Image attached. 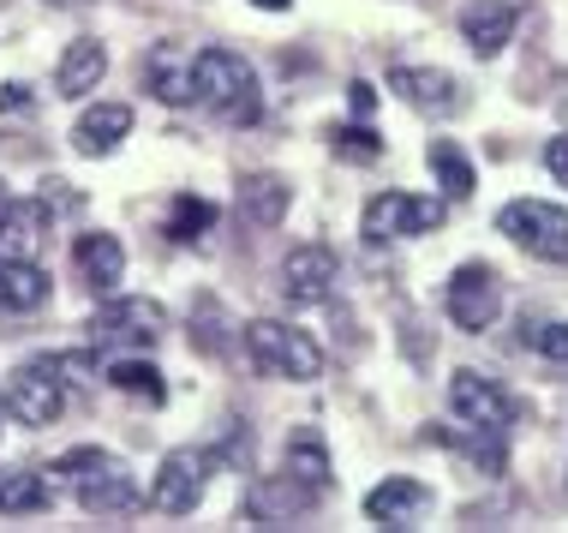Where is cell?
I'll list each match as a JSON object with an SVG mask.
<instances>
[{
    "label": "cell",
    "instance_id": "obj_1",
    "mask_svg": "<svg viewBox=\"0 0 568 533\" xmlns=\"http://www.w3.org/2000/svg\"><path fill=\"white\" fill-rule=\"evenodd\" d=\"M449 408H455L460 432H443V438L467 450L485 474H503V462H509V420H515V402L503 395V384H490L485 372L460 365L449 378Z\"/></svg>",
    "mask_w": 568,
    "mask_h": 533
},
{
    "label": "cell",
    "instance_id": "obj_20",
    "mask_svg": "<svg viewBox=\"0 0 568 533\" xmlns=\"http://www.w3.org/2000/svg\"><path fill=\"white\" fill-rule=\"evenodd\" d=\"M144 84L156 90L168 109H186L192 102V54L180 49V42H162V49L144 60Z\"/></svg>",
    "mask_w": 568,
    "mask_h": 533
},
{
    "label": "cell",
    "instance_id": "obj_32",
    "mask_svg": "<svg viewBox=\"0 0 568 533\" xmlns=\"http://www.w3.org/2000/svg\"><path fill=\"white\" fill-rule=\"evenodd\" d=\"M7 109H12V114H24V109H30L24 84H7V90H0V114H7Z\"/></svg>",
    "mask_w": 568,
    "mask_h": 533
},
{
    "label": "cell",
    "instance_id": "obj_14",
    "mask_svg": "<svg viewBox=\"0 0 568 533\" xmlns=\"http://www.w3.org/2000/svg\"><path fill=\"white\" fill-rule=\"evenodd\" d=\"M515 19L520 12L509 7V0H473L467 12H460V37H467V49L473 54H503L509 49V37H515Z\"/></svg>",
    "mask_w": 568,
    "mask_h": 533
},
{
    "label": "cell",
    "instance_id": "obj_10",
    "mask_svg": "<svg viewBox=\"0 0 568 533\" xmlns=\"http://www.w3.org/2000/svg\"><path fill=\"white\" fill-rule=\"evenodd\" d=\"M162 330H168V312L156 300H109V306L90 318V342L114 348V354H126V348H156Z\"/></svg>",
    "mask_w": 568,
    "mask_h": 533
},
{
    "label": "cell",
    "instance_id": "obj_21",
    "mask_svg": "<svg viewBox=\"0 0 568 533\" xmlns=\"http://www.w3.org/2000/svg\"><path fill=\"white\" fill-rule=\"evenodd\" d=\"M317 504V492H305V485L287 474V480H275V485H257L252 497H245V510H252V522L257 527H282V522H294L300 510H312Z\"/></svg>",
    "mask_w": 568,
    "mask_h": 533
},
{
    "label": "cell",
    "instance_id": "obj_17",
    "mask_svg": "<svg viewBox=\"0 0 568 533\" xmlns=\"http://www.w3.org/2000/svg\"><path fill=\"white\" fill-rule=\"evenodd\" d=\"M72 270H79L84 288H97V294H114V282L126 276V247H120L114 234H84L79 247H72Z\"/></svg>",
    "mask_w": 568,
    "mask_h": 533
},
{
    "label": "cell",
    "instance_id": "obj_2",
    "mask_svg": "<svg viewBox=\"0 0 568 533\" xmlns=\"http://www.w3.org/2000/svg\"><path fill=\"white\" fill-rule=\"evenodd\" d=\"M192 97L204 102L210 114H222L227 127H257V120H264V90H257V72L245 67L234 49L192 54Z\"/></svg>",
    "mask_w": 568,
    "mask_h": 533
},
{
    "label": "cell",
    "instance_id": "obj_25",
    "mask_svg": "<svg viewBox=\"0 0 568 533\" xmlns=\"http://www.w3.org/2000/svg\"><path fill=\"white\" fill-rule=\"evenodd\" d=\"M102 378H109L120 395H132V402H150V408L168 402V384H162V372H156L150 360H114Z\"/></svg>",
    "mask_w": 568,
    "mask_h": 533
},
{
    "label": "cell",
    "instance_id": "obj_8",
    "mask_svg": "<svg viewBox=\"0 0 568 533\" xmlns=\"http://www.w3.org/2000/svg\"><path fill=\"white\" fill-rule=\"evenodd\" d=\"M210 467H216L210 450H168L156 480H150V510L192 515L197 504H204V492H210Z\"/></svg>",
    "mask_w": 568,
    "mask_h": 533
},
{
    "label": "cell",
    "instance_id": "obj_34",
    "mask_svg": "<svg viewBox=\"0 0 568 533\" xmlns=\"http://www.w3.org/2000/svg\"><path fill=\"white\" fill-rule=\"evenodd\" d=\"M252 7H264V12H287L294 0H252Z\"/></svg>",
    "mask_w": 568,
    "mask_h": 533
},
{
    "label": "cell",
    "instance_id": "obj_24",
    "mask_svg": "<svg viewBox=\"0 0 568 533\" xmlns=\"http://www.w3.org/2000/svg\"><path fill=\"white\" fill-rule=\"evenodd\" d=\"M42 300H49V276H42L30 258H19V264H0V306L12 312H37Z\"/></svg>",
    "mask_w": 568,
    "mask_h": 533
},
{
    "label": "cell",
    "instance_id": "obj_6",
    "mask_svg": "<svg viewBox=\"0 0 568 533\" xmlns=\"http://www.w3.org/2000/svg\"><path fill=\"white\" fill-rule=\"evenodd\" d=\"M7 414L19 425H30V432H37V425H54L60 414H67V378H60L54 354L30 360L7 378Z\"/></svg>",
    "mask_w": 568,
    "mask_h": 533
},
{
    "label": "cell",
    "instance_id": "obj_15",
    "mask_svg": "<svg viewBox=\"0 0 568 533\" xmlns=\"http://www.w3.org/2000/svg\"><path fill=\"white\" fill-rule=\"evenodd\" d=\"M37 240H42V204H24L0 187V264L37 258Z\"/></svg>",
    "mask_w": 568,
    "mask_h": 533
},
{
    "label": "cell",
    "instance_id": "obj_12",
    "mask_svg": "<svg viewBox=\"0 0 568 533\" xmlns=\"http://www.w3.org/2000/svg\"><path fill=\"white\" fill-rule=\"evenodd\" d=\"M389 90H395L402 102H413L419 114L455 120L460 109H467V84H460L455 72H437V67H395V72H389Z\"/></svg>",
    "mask_w": 568,
    "mask_h": 533
},
{
    "label": "cell",
    "instance_id": "obj_28",
    "mask_svg": "<svg viewBox=\"0 0 568 533\" xmlns=\"http://www.w3.org/2000/svg\"><path fill=\"white\" fill-rule=\"evenodd\" d=\"M520 342H527L532 354L568 365V324L562 318H527V324H520Z\"/></svg>",
    "mask_w": 568,
    "mask_h": 533
},
{
    "label": "cell",
    "instance_id": "obj_31",
    "mask_svg": "<svg viewBox=\"0 0 568 533\" xmlns=\"http://www.w3.org/2000/svg\"><path fill=\"white\" fill-rule=\"evenodd\" d=\"M545 169H550V174H557L562 187H568V132H557V139L545 144Z\"/></svg>",
    "mask_w": 568,
    "mask_h": 533
},
{
    "label": "cell",
    "instance_id": "obj_5",
    "mask_svg": "<svg viewBox=\"0 0 568 533\" xmlns=\"http://www.w3.org/2000/svg\"><path fill=\"white\" fill-rule=\"evenodd\" d=\"M497 234H509L520 252L545 258V264H568V210L545 204V198H515L497 210Z\"/></svg>",
    "mask_w": 568,
    "mask_h": 533
},
{
    "label": "cell",
    "instance_id": "obj_16",
    "mask_svg": "<svg viewBox=\"0 0 568 533\" xmlns=\"http://www.w3.org/2000/svg\"><path fill=\"white\" fill-rule=\"evenodd\" d=\"M126 132H132L126 102H97V109H84L79 127H72V150H79V157H109V150H120Z\"/></svg>",
    "mask_w": 568,
    "mask_h": 533
},
{
    "label": "cell",
    "instance_id": "obj_9",
    "mask_svg": "<svg viewBox=\"0 0 568 533\" xmlns=\"http://www.w3.org/2000/svg\"><path fill=\"white\" fill-rule=\"evenodd\" d=\"M443 312H449V324L455 330H490L497 324V312H503V276L490 264H460L449 288H443Z\"/></svg>",
    "mask_w": 568,
    "mask_h": 533
},
{
    "label": "cell",
    "instance_id": "obj_19",
    "mask_svg": "<svg viewBox=\"0 0 568 533\" xmlns=\"http://www.w3.org/2000/svg\"><path fill=\"white\" fill-rule=\"evenodd\" d=\"M287 204H294V187L282 174H245L240 180V222L252 228H282Z\"/></svg>",
    "mask_w": 568,
    "mask_h": 533
},
{
    "label": "cell",
    "instance_id": "obj_30",
    "mask_svg": "<svg viewBox=\"0 0 568 533\" xmlns=\"http://www.w3.org/2000/svg\"><path fill=\"white\" fill-rule=\"evenodd\" d=\"M197 312H204V324L192 318V342L204 348V354H222L227 348V330H222V306L216 300H197Z\"/></svg>",
    "mask_w": 568,
    "mask_h": 533
},
{
    "label": "cell",
    "instance_id": "obj_26",
    "mask_svg": "<svg viewBox=\"0 0 568 533\" xmlns=\"http://www.w3.org/2000/svg\"><path fill=\"white\" fill-rule=\"evenodd\" d=\"M425 162H432V174H437V187L449 192V198H473V162L460 157V144H449V139H437L432 150H425Z\"/></svg>",
    "mask_w": 568,
    "mask_h": 533
},
{
    "label": "cell",
    "instance_id": "obj_3",
    "mask_svg": "<svg viewBox=\"0 0 568 533\" xmlns=\"http://www.w3.org/2000/svg\"><path fill=\"white\" fill-rule=\"evenodd\" d=\"M54 474L79 485V510H84V515H102V522H114V515H132L138 504H144V492H138L132 467L120 462V455L72 450L67 462L54 467Z\"/></svg>",
    "mask_w": 568,
    "mask_h": 533
},
{
    "label": "cell",
    "instance_id": "obj_13",
    "mask_svg": "<svg viewBox=\"0 0 568 533\" xmlns=\"http://www.w3.org/2000/svg\"><path fill=\"white\" fill-rule=\"evenodd\" d=\"M425 510H432V485L402 480V474L372 485V497H365V515H372L377 527H419Z\"/></svg>",
    "mask_w": 568,
    "mask_h": 533
},
{
    "label": "cell",
    "instance_id": "obj_22",
    "mask_svg": "<svg viewBox=\"0 0 568 533\" xmlns=\"http://www.w3.org/2000/svg\"><path fill=\"white\" fill-rule=\"evenodd\" d=\"M54 504V480L30 467H0V515H42Z\"/></svg>",
    "mask_w": 568,
    "mask_h": 533
},
{
    "label": "cell",
    "instance_id": "obj_23",
    "mask_svg": "<svg viewBox=\"0 0 568 533\" xmlns=\"http://www.w3.org/2000/svg\"><path fill=\"white\" fill-rule=\"evenodd\" d=\"M287 474H294L305 492H317V497L329 492V450H324V438H317L312 425H300V432L287 438Z\"/></svg>",
    "mask_w": 568,
    "mask_h": 533
},
{
    "label": "cell",
    "instance_id": "obj_33",
    "mask_svg": "<svg viewBox=\"0 0 568 533\" xmlns=\"http://www.w3.org/2000/svg\"><path fill=\"white\" fill-rule=\"evenodd\" d=\"M372 102H377V97H372V84H353V109L372 114Z\"/></svg>",
    "mask_w": 568,
    "mask_h": 533
},
{
    "label": "cell",
    "instance_id": "obj_4",
    "mask_svg": "<svg viewBox=\"0 0 568 533\" xmlns=\"http://www.w3.org/2000/svg\"><path fill=\"white\" fill-rule=\"evenodd\" d=\"M240 342H245V360H252L264 378H282V384H312V378L324 372V354H317V342L305 336V330H294V324L252 318V324L240 330Z\"/></svg>",
    "mask_w": 568,
    "mask_h": 533
},
{
    "label": "cell",
    "instance_id": "obj_18",
    "mask_svg": "<svg viewBox=\"0 0 568 533\" xmlns=\"http://www.w3.org/2000/svg\"><path fill=\"white\" fill-rule=\"evenodd\" d=\"M102 72H109V49H102L97 37L67 42V54H60V67H54V97H84V90L102 84Z\"/></svg>",
    "mask_w": 568,
    "mask_h": 533
},
{
    "label": "cell",
    "instance_id": "obj_11",
    "mask_svg": "<svg viewBox=\"0 0 568 533\" xmlns=\"http://www.w3.org/2000/svg\"><path fill=\"white\" fill-rule=\"evenodd\" d=\"M335 282H342V264H335L329 247H294L282 264V300L287 306H324V300L335 294Z\"/></svg>",
    "mask_w": 568,
    "mask_h": 533
},
{
    "label": "cell",
    "instance_id": "obj_29",
    "mask_svg": "<svg viewBox=\"0 0 568 533\" xmlns=\"http://www.w3.org/2000/svg\"><path fill=\"white\" fill-rule=\"evenodd\" d=\"M335 150L353 157V162H377L383 157V139H377L372 127H335Z\"/></svg>",
    "mask_w": 568,
    "mask_h": 533
},
{
    "label": "cell",
    "instance_id": "obj_27",
    "mask_svg": "<svg viewBox=\"0 0 568 533\" xmlns=\"http://www.w3.org/2000/svg\"><path fill=\"white\" fill-rule=\"evenodd\" d=\"M210 228H216V204H210V198L180 192V198H174V210H168V240H180V247H186V240L210 234Z\"/></svg>",
    "mask_w": 568,
    "mask_h": 533
},
{
    "label": "cell",
    "instance_id": "obj_7",
    "mask_svg": "<svg viewBox=\"0 0 568 533\" xmlns=\"http://www.w3.org/2000/svg\"><path fill=\"white\" fill-rule=\"evenodd\" d=\"M449 217L443 198H419V192H377L365 204V240L383 247V240H413V234H432Z\"/></svg>",
    "mask_w": 568,
    "mask_h": 533
}]
</instances>
